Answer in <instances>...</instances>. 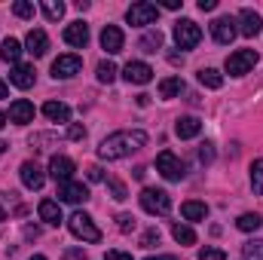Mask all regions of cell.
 <instances>
[{"instance_id": "obj_1", "label": "cell", "mask_w": 263, "mask_h": 260, "mask_svg": "<svg viewBox=\"0 0 263 260\" xmlns=\"http://www.w3.org/2000/svg\"><path fill=\"white\" fill-rule=\"evenodd\" d=\"M147 144V132L141 129H123V132H114V135H107L104 141H101V147H98V156L101 159H123V156H132L135 150H141Z\"/></svg>"}, {"instance_id": "obj_2", "label": "cell", "mask_w": 263, "mask_h": 260, "mask_svg": "<svg viewBox=\"0 0 263 260\" xmlns=\"http://www.w3.org/2000/svg\"><path fill=\"white\" fill-rule=\"evenodd\" d=\"M67 227H70V233L77 236V239H83V242H101V230L92 224V217L86 214V211H73L70 217H67Z\"/></svg>"}, {"instance_id": "obj_3", "label": "cell", "mask_w": 263, "mask_h": 260, "mask_svg": "<svg viewBox=\"0 0 263 260\" xmlns=\"http://www.w3.org/2000/svg\"><path fill=\"white\" fill-rule=\"evenodd\" d=\"M138 199H141V208H144L147 214H168V211H172V196L165 193V190L144 187Z\"/></svg>"}, {"instance_id": "obj_4", "label": "cell", "mask_w": 263, "mask_h": 260, "mask_svg": "<svg viewBox=\"0 0 263 260\" xmlns=\"http://www.w3.org/2000/svg\"><path fill=\"white\" fill-rule=\"evenodd\" d=\"M156 172L165 178V181H181L187 172H184V162L172 153V150H162L159 156H156Z\"/></svg>"}, {"instance_id": "obj_5", "label": "cell", "mask_w": 263, "mask_h": 260, "mask_svg": "<svg viewBox=\"0 0 263 260\" xmlns=\"http://www.w3.org/2000/svg\"><path fill=\"white\" fill-rule=\"evenodd\" d=\"M126 18H129V25H135V28L153 25V22L159 18V6H156V3H147V0H141V3H132L129 12H126Z\"/></svg>"}, {"instance_id": "obj_6", "label": "cell", "mask_w": 263, "mask_h": 260, "mask_svg": "<svg viewBox=\"0 0 263 260\" xmlns=\"http://www.w3.org/2000/svg\"><path fill=\"white\" fill-rule=\"evenodd\" d=\"M199 40H202V28H199L196 22H190V18L175 22V43L181 49H193Z\"/></svg>"}, {"instance_id": "obj_7", "label": "cell", "mask_w": 263, "mask_h": 260, "mask_svg": "<svg viewBox=\"0 0 263 260\" xmlns=\"http://www.w3.org/2000/svg\"><path fill=\"white\" fill-rule=\"evenodd\" d=\"M257 52L254 49H236L230 59H227V73H233V77H242V73H248L251 67L257 65Z\"/></svg>"}, {"instance_id": "obj_8", "label": "cell", "mask_w": 263, "mask_h": 260, "mask_svg": "<svg viewBox=\"0 0 263 260\" xmlns=\"http://www.w3.org/2000/svg\"><path fill=\"white\" fill-rule=\"evenodd\" d=\"M236 34H239V28H236V18H230V15H220V18H214V22H211V37H214L220 46H230V43L236 40Z\"/></svg>"}, {"instance_id": "obj_9", "label": "cell", "mask_w": 263, "mask_h": 260, "mask_svg": "<svg viewBox=\"0 0 263 260\" xmlns=\"http://www.w3.org/2000/svg\"><path fill=\"white\" fill-rule=\"evenodd\" d=\"M83 70V59L80 55H59L55 62H52V77L55 80H70V77H77Z\"/></svg>"}, {"instance_id": "obj_10", "label": "cell", "mask_w": 263, "mask_h": 260, "mask_svg": "<svg viewBox=\"0 0 263 260\" xmlns=\"http://www.w3.org/2000/svg\"><path fill=\"white\" fill-rule=\"evenodd\" d=\"M59 199L70 202V205H80L89 199V187L83 181H65V184H59Z\"/></svg>"}, {"instance_id": "obj_11", "label": "cell", "mask_w": 263, "mask_h": 260, "mask_svg": "<svg viewBox=\"0 0 263 260\" xmlns=\"http://www.w3.org/2000/svg\"><path fill=\"white\" fill-rule=\"evenodd\" d=\"M9 123H15V126L34 123V104L25 101V98H15V101L9 104Z\"/></svg>"}, {"instance_id": "obj_12", "label": "cell", "mask_w": 263, "mask_h": 260, "mask_svg": "<svg viewBox=\"0 0 263 260\" xmlns=\"http://www.w3.org/2000/svg\"><path fill=\"white\" fill-rule=\"evenodd\" d=\"M18 175H22V184H25L28 190H40V187L46 184V175H43V169H40L37 162H22Z\"/></svg>"}, {"instance_id": "obj_13", "label": "cell", "mask_w": 263, "mask_h": 260, "mask_svg": "<svg viewBox=\"0 0 263 260\" xmlns=\"http://www.w3.org/2000/svg\"><path fill=\"white\" fill-rule=\"evenodd\" d=\"M73 172H77V165H73V159H67V156H52L49 159V175L59 181V184H65V181H70L73 178Z\"/></svg>"}, {"instance_id": "obj_14", "label": "cell", "mask_w": 263, "mask_h": 260, "mask_svg": "<svg viewBox=\"0 0 263 260\" xmlns=\"http://www.w3.org/2000/svg\"><path fill=\"white\" fill-rule=\"evenodd\" d=\"M123 77L135 83V86H144V83H150L153 80V67L144 65V62H129V65L123 67Z\"/></svg>"}, {"instance_id": "obj_15", "label": "cell", "mask_w": 263, "mask_h": 260, "mask_svg": "<svg viewBox=\"0 0 263 260\" xmlns=\"http://www.w3.org/2000/svg\"><path fill=\"white\" fill-rule=\"evenodd\" d=\"M263 31V18L254 12V9H242L239 12V34H245V37H257Z\"/></svg>"}, {"instance_id": "obj_16", "label": "cell", "mask_w": 263, "mask_h": 260, "mask_svg": "<svg viewBox=\"0 0 263 260\" xmlns=\"http://www.w3.org/2000/svg\"><path fill=\"white\" fill-rule=\"evenodd\" d=\"M123 43H126L123 31H120L117 25H104V31H101V46H104L110 55H117V52H123Z\"/></svg>"}, {"instance_id": "obj_17", "label": "cell", "mask_w": 263, "mask_h": 260, "mask_svg": "<svg viewBox=\"0 0 263 260\" xmlns=\"http://www.w3.org/2000/svg\"><path fill=\"white\" fill-rule=\"evenodd\" d=\"M25 46H28V52H31L34 59L46 55V49H49V37H46V31L31 28V31H28V37H25Z\"/></svg>"}, {"instance_id": "obj_18", "label": "cell", "mask_w": 263, "mask_h": 260, "mask_svg": "<svg viewBox=\"0 0 263 260\" xmlns=\"http://www.w3.org/2000/svg\"><path fill=\"white\" fill-rule=\"evenodd\" d=\"M34 80H37V70H34L31 65H15L12 73H9V83H12L15 89H31Z\"/></svg>"}, {"instance_id": "obj_19", "label": "cell", "mask_w": 263, "mask_h": 260, "mask_svg": "<svg viewBox=\"0 0 263 260\" xmlns=\"http://www.w3.org/2000/svg\"><path fill=\"white\" fill-rule=\"evenodd\" d=\"M65 43H67V46H77V49H83V46L89 43V28H86L83 22H73V25H67V28H65Z\"/></svg>"}, {"instance_id": "obj_20", "label": "cell", "mask_w": 263, "mask_h": 260, "mask_svg": "<svg viewBox=\"0 0 263 260\" xmlns=\"http://www.w3.org/2000/svg\"><path fill=\"white\" fill-rule=\"evenodd\" d=\"M43 117L52 123H70V107L65 101H46L43 104Z\"/></svg>"}, {"instance_id": "obj_21", "label": "cell", "mask_w": 263, "mask_h": 260, "mask_svg": "<svg viewBox=\"0 0 263 260\" xmlns=\"http://www.w3.org/2000/svg\"><path fill=\"white\" fill-rule=\"evenodd\" d=\"M199 132H202V123H199L196 117H181V120L175 123V135H178L181 141H187V138H196Z\"/></svg>"}, {"instance_id": "obj_22", "label": "cell", "mask_w": 263, "mask_h": 260, "mask_svg": "<svg viewBox=\"0 0 263 260\" xmlns=\"http://www.w3.org/2000/svg\"><path fill=\"white\" fill-rule=\"evenodd\" d=\"M37 214H40V220H46V224H52V227L62 224V208H59V202H52V199H43L40 208H37Z\"/></svg>"}, {"instance_id": "obj_23", "label": "cell", "mask_w": 263, "mask_h": 260, "mask_svg": "<svg viewBox=\"0 0 263 260\" xmlns=\"http://www.w3.org/2000/svg\"><path fill=\"white\" fill-rule=\"evenodd\" d=\"M0 59H3V62H9V65H15V62L22 59V43H18L15 37H6V40H3V46H0Z\"/></svg>"}, {"instance_id": "obj_24", "label": "cell", "mask_w": 263, "mask_h": 260, "mask_svg": "<svg viewBox=\"0 0 263 260\" xmlns=\"http://www.w3.org/2000/svg\"><path fill=\"white\" fill-rule=\"evenodd\" d=\"M181 214H184L187 220H205V217H208V205H205V202H196V199H190V202L181 205Z\"/></svg>"}, {"instance_id": "obj_25", "label": "cell", "mask_w": 263, "mask_h": 260, "mask_svg": "<svg viewBox=\"0 0 263 260\" xmlns=\"http://www.w3.org/2000/svg\"><path fill=\"white\" fill-rule=\"evenodd\" d=\"M162 43H165L162 31H147V34L141 37V43H138V46H141L144 52H159V49H162Z\"/></svg>"}, {"instance_id": "obj_26", "label": "cell", "mask_w": 263, "mask_h": 260, "mask_svg": "<svg viewBox=\"0 0 263 260\" xmlns=\"http://www.w3.org/2000/svg\"><path fill=\"white\" fill-rule=\"evenodd\" d=\"M184 92V80L181 77H165L162 83H159V95L162 98H175V95H181Z\"/></svg>"}, {"instance_id": "obj_27", "label": "cell", "mask_w": 263, "mask_h": 260, "mask_svg": "<svg viewBox=\"0 0 263 260\" xmlns=\"http://www.w3.org/2000/svg\"><path fill=\"white\" fill-rule=\"evenodd\" d=\"M236 227H239L242 233H254V230H260L263 227V217L260 214H254V211H245V214L236 220Z\"/></svg>"}, {"instance_id": "obj_28", "label": "cell", "mask_w": 263, "mask_h": 260, "mask_svg": "<svg viewBox=\"0 0 263 260\" xmlns=\"http://www.w3.org/2000/svg\"><path fill=\"white\" fill-rule=\"evenodd\" d=\"M199 83L208 86V89H220V86H223V77H220L214 67H202V70H199Z\"/></svg>"}, {"instance_id": "obj_29", "label": "cell", "mask_w": 263, "mask_h": 260, "mask_svg": "<svg viewBox=\"0 0 263 260\" xmlns=\"http://www.w3.org/2000/svg\"><path fill=\"white\" fill-rule=\"evenodd\" d=\"M172 236H175L178 245H196V233L190 227H184V224H175L172 227Z\"/></svg>"}, {"instance_id": "obj_30", "label": "cell", "mask_w": 263, "mask_h": 260, "mask_svg": "<svg viewBox=\"0 0 263 260\" xmlns=\"http://www.w3.org/2000/svg\"><path fill=\"white\" fill-rule=\"evenodd\" d=\"M43 15L49 18V22H59L62 15H65V3H59V0H43Z\"/></svg>"}, {"instance_id": "obj_31", "label": "cell", "mask_w": 263, "mask_h": 260, "mask_svg": "<svg viewBox=\"0 0 263 260\" xmlns=\"http://www.w3.org/2000/svg\"><path fill=\"white\" fill-rule=\"evenodd\" d=\"M251 190L263 196V159H254V165H251Z\"/></svg>"}, {"instance_id": "obj_32", "label": "cell", "mask_w": 263, "mask_h": 260, "mask_svg": "<svg viewBox=\"0 0 263 260\" xmlns=\"http://www.w3.org/2000/svg\"><path fill=\"white\" fill-rule=\"evenodd\" d=\"M107 190H110V196H114L117 202L129 199V190H126V184H123V181H117V178H107Z\"/></svg>"}, {"instance_id": "obj_33", "label": "cell", "mask_w": 263, "mask_h": 260, "mask_svg": "<svg viewBox=\"0 0 263 260\" xmlns=\"http://www.w3.org/2000/svg\"><path fill=\"white\" fill-rule=\"evenodd\" d=\"M98 80H101V83H114V80H117V65H114V62H101V65H98Z\"/></svg>"}, {"instance_id": "obj_34", "label": "cell", "mask_w": 263, "mask_h": 260, "mask_svg": "<svg viewBox=\"0 0 263 260\" xmlns=\"http://www.w3.org/2000/svg\"><path fill=\"white\" fill-rule=\"evenodd\" d=\"M245 260H263V239H251L245 245Z\"/></svg>"}, {"instance_id": "obj_35", "label": "cell", "mask_w": 263, "mask_h": 260, "mask_svg": "<svg viewBox=\"0 0 263 260\" xmlns=\"http://www.w3.org/2000/svg\"><path fill=\"white\" fill-rule=\"evenodd\" d=\"M12 12H15L18 18H34V3H28V0H18V3H12Z\"/></svg>"}, {"instance_id": "obj_36", "label": "cell", "mask_w": 263, "mask_h": 260, "mask_svg": "<svg viewBox=\"0 0 263 260\" xmlns=\"http://www.w3.org/2000/svg\"><path fill=\"white\" fill-rule=\"evenodd\" d=\"M156 245H159V230L150 227V230L141 236V248H156Z\"/></svg>"}, {"instance_id": "obj_37", "label": "cell", "mask_w": 263, "mask_h": 260, "mask_svg": "<svg viewBox=\"0 0 263 260\" xmlns=\"http://www.w3.org/2000/svg\"><path fill=\"white\" fill-rule=\"evenodd\" d=\"M117 230H120V233H132V230H135V217H132V214H120V217H117Z\"/></svg>"}, {"instance_id": "obj_38", "label": "cell", "mask_w": 263, "mask_h": 260, "mask_svg": "<svg viewBox=\"0 0 263 260\" xmlns=\"http://www.w3.org/2000/svg\"><path fill=\"white\" fill-rule=\"evenodd\" d=\"M199 260H227V254L220 248H202L199 251Z\"/></svg>"}, {"instance_id": "obj_39", "label": "cell", "mask_w": 263, "mask_h": 260, "mask_svg": "<svg viewBox=\"0 0 263 260\" xmlns=\"http://www.w3.org/2000/svg\"><path fill=\"white\" fill-rule=\"evenodd\" d=\"M199 159H202L205 165H208V162H214V144H208V141H205V144L199 147Z\"/></svg>"}, {"instance_id": "obj_40", "label": "cell", "mask_w": 263, "mask_h": 260, "mask_svg": "<svg viewBox=\"0 0 263 260\" xmlns=\"http://www.w3.org/2000/svg\"><path fill=\"white\" fill-rule=\"evenodd\" d=\"M67 138H70V141H83V138H86V126H80V123H73V126L67 129Z\"/></svg>"}, {"instance_id": "obj_41", "label": "cell", "mask_w": 263, "mask_h": 260, "mask_svg": "<svg viewBox=\"0 0 263 260\" xmlns=\"http://www.w3.org/2000/svg\"><path fill=\"white\" fill-rule=\"evenodd\" d=\"M86 172H89V181H104V169L101 165H89Z\"/></svg>"}, {"instance_id": "obj_42", "label": "cell", "mask_w": 263, "mask_h": 260, "mask_svg": "<svg viewBox=\"0 0 263 260\" xmlns=\"http://www.w3.org/2000/svg\"><path fill=\"white\" fill-rule=\"evenodd\" d=\"M65 260H89V254H86V251H77V248H70V251H65Z\"/></svg>"}, {"instance_id": "obj_43", "label": "cell", "mask_w": 263, "mask_h": 260, "mask_svg": "<svg viewBox=\"0 0 263 260\" xmlns=\"http://www.w3.org/2000/svg\"><path fill=\"white\" fill-rule=\"evenodd\" d=\"M104 260H132V254H126V251H107Z\"/></svg>"}, {"instance_id": "obj_44", "label": "cell", "mask_w": 263, "mask_h": 260, "mask_svg": "<svg viewBox=\"0 0 263 260\" xmlns=\"http://www.w3.org/2000/svg\"><path fill=\"white\" fill-rule=\"evenodd\" d=\"M214 6H217V0H199V9H202V12H211Z\"/></svg>"}, {"instance_id": "obj_45", "label": "cell", "mask_w": 263, "mask_h": 260, "mask_svg": "<svg viewBox=\"0 0 263 260\" xmlns=\"http://www.w3.org/2000/svg\"><path fill=\"white\" fill-rule=\"evenodd\" d=\"M162 6H165V9H181V6H184V0H165Z\"/></svg>"}, {"instance_id": "obj_46", "label": "cell", "mask_w": 263, "mask_h": 260, "mask_svg": "<svg viewBox=\"0 0 263 260\" xmlns=\"http://www.w3.org/2000/svg\"><path fill=\"white\" fill-rule=\"evenodd\" d=\"M168 62H172V65H184V55H178V52H168Z\"/></svg>"}, {"instance_id": "obj_47", "label": "cell", "mask_w": 263, "mask_h": 260, "mask_svg": "<svg viewBox=\"0 0 263 260\" xmlns=\"http://www.w3.org/2000/svg\"><path fill=\"white\" fill-rule=\"evenodd\" d=\"M150 104V95H138V107H147Z\"/></svg>"}, {"instance_id": "obj_48", "label": "cell", "mask_w": 263, "mask_h": 260, "mask_svg": "<svg viewBox=\"0 0 263 260\" xmlns=\"http://www.w3.org/2000/svg\"><path fill=\"white\" fill-rule=\"evenodd\" d=\"M6 95H9V89H6V83H3V80H0V101H3V98H6Z\"/></svg>"}, {"instance_id": "obj_49", "label": "cell", "mask_w": 263, "mask_h": 260, "mask_svg": "<svg viewBox=\"0 0 263 260\" xmlns=\"http://www.w3.org/2000/svg\"><path fill=\"white\" fill-rule=\"evenodd\" d=\"M147 260H178V257H172V254H162V257H147Z\"/></svg>"}, {"instance_id": "obj_50", "label": "cell", "mask_w": 263, "mask_h": 260, "mask_svg": "<svg viewBox=\"0 0 263 260\" xmlns=\"http://www.w3.org/2000/svg\"><path fill=\"white\" fill-rule=\"evenodd\" d=\"M6 120H9V117H6V114H3V110H0V129H3V126H6Z\"/></svg>"}, {"instance_id": "obj_51", "label": "cell", "mask_w": 263, "mask_h": 260, "mask_svg": "<svg viewBox=\"0 0 263 260\" xmlns=\"http://www.w3.org/2000/svg\"><path fill=\"white\" fill-rule=\"evenodd\" d=\"M6 147H9V144H6V141H0V153H6Z\"/></svg>"}, {"instance_id": "obj_52", "label": "cell", "mask_w": 263, "mask_h": 260, "mask_svg": "<svg viewBox=\"0 0 263 260\" xmlns=\"http://www.w3.org/2000/svg\"><path fill=\"white\" fill-rule=\"evenodd\" d=\"M0 220H6V208L3 205H0Z\"/></svg>"}, {"instance_id": "obj_53", "label": "cell", "mask_w": 263, "mask_h": 260, "mask_svg": "<svg viewBox=\"0 0 263 260\" xmlns=\"http://www.w3.org/2000/svg\"><path fill=\"white\" fill-rule=\"evenodd\" d=\"M31 260H46V257H43V254H34V257H31Z\"/></svg>"}]
</instances>
